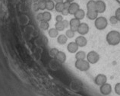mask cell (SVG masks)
<instances>
[{
    "instance_id": "1",
    "label": "cell",
    "mask_w": 120,
    "mask_h": 96,
    "mask_svg": "<svg viewBox=\"0 0 120 96\" xmlns=\"http://www.w3.org/2000/svg\"><path fill=\"white\" fill-rule=\"evenodd\" d=\"M106 42L109 45L116 46L120 44V32L118 31H110L106 37Z\"/></svg>"
},
{
    "instance_id": "2",
    "label": "cell",
    "mask_w": 120,
    "mask_h": 96,
    "mask_svg": "<svg viewBox=\"0 0 120 96\" xmlns=\"http://www.w3.org/2000/svg\"><path fill=\"white\" fill-rule=\"evenodd\" d=\"M94 25L97 30L102 31L106 28L107 25H108V21L105 17L100 16V17H97L96 20L94 21Z\"/></svg>"
},
{
    "instance_id": "3",
    "label": "cell",
    "mask_w": 120,
    "mask_h": 96,
    "mask_svg": "<svg viewBox=\"0 0 120 96\" xmlns=\"http://www.w3.org/2000/svg\"><path fill=\"white\" fill-rule=\"evenodd\" d=\"M75 66L77 69L81 72H86L90 69V63L87 60H76L75 63Z\"/></svg>"
},
{
    "instance_id": "4",
    "label": "cell",
    "mask_w": 120,
    "mask_h": 96,
    "mask_svg": "<svg viewBox=\"0 0 120 96\" xmlns=\"http://www.w3.org/2000/svg\"><path fill=\"white\" fill-rule=\"evenodd\" d=\"M86 59L90 64H95L100 60V55L96 51L92 50L87 54Z\"/></svg>"
},
{
    "instance_id": "5",
    "label": "cell",
    "mask_w": 120,
    "mask_h": 96,
    "mask_svg": "<svg viewBox=\"0 0 120 96\" xmlns=\"http://www.w3.org/2000/svg\"><path fill=\"white\" fill-rule=\"evenodd\" d=\"M100 92L103 95H109L112 92V86L109 83H105L100 86Z\"/></svg>"
},
{
    "instance_id": "6",
    "label": "cell",
    "mask_w": 120,
    "mask_h": 96,
    "mask_svg": "<svg viewBox=\"0 0 120 96\" xmlns=\"http://www.w3.org/2000/svg\"><path fill=\"white\" fill-rule=\"evenodd\" d=\"M106 82H107V77L104 74H98L95 77V79H94V83L98 86L102 85Z\"/></svg>"
},
{
    "instance_id": "7",
    "label": "cell",
    "mask_w": 120,
    "mask_h": 96,
    "mask_svg": "<svg viewBox=\"0 0 120 96\" xmlns=\"http://www.w3.org/2000/svg\"><path fill=\"white\" fill-rule=\"evenodd\" d=\"M89 29H90L89 25H88L87 23L83 22V23H81L79 26H78L77 32L80 35H85L89 32Z\"/></svg>"
},
{
    "instance_id": "8",
    "label": "cell",
    "mask_w": 120,
    "mask_h": 96,
    "mask_svg": "<svg viewBox=\"0 0 120 96\" xmlns=\"http://www.w3.org/2000/svg\"><path fill=\"white\" fill-rule=\"evenodd\" d=\"M106 9V5L105 2L102 0H98L96 1V11L98 13H103Z\"/></svg>"
},
{
    "instance_id": "9",
    "label": "cell",
    "mask_w": 120,
    "mask_h": 96,
    "mask_svg": "<svg viewBox=\"0 0 120 96\" xmlns=\"http://www.w3.org/2000/svg\"><path fill=\"white\" fill-rule=\"evenodd\" d=\"M81 23V21L75 18L71 19L70 21H69V27H70V29L74 31L75 32H76L78 31V26H79Z\"/></svg>"
},
{
    "instance_id": "10",
    "label": "cell",
    "mask_w": 120,
    "mask_h": 96,
    "mask_svg": "<svg viewBox=\"0 0 120 96\" xmlns=\"http://www.w3.org/2000/svg\"><path fill=\"white\" fill-rule=\"evenodd\" d=\"M75 43L78 44V47H83L87 45V40L86 37H84V35H80V36L76 37V39H75Z\"/></svg>"
},
{
    "instance_id": "11",
    "label": "cell",
    "mask_w": 120,
    "mask_h": 96,
    "mask_svg": "<svg viewBox=\"0 0 120 96\" xmlns=\"http://www.w3.org/2000/svg\"><path fill=\"white\" fill-rule=\"evenodd\" d=\"M78 47H78V45L76 43H75V42H70L68 44L67 50H68V51L69 53H75L78 52Z\"/></svg>"
},
{
    "instance_id": "12",
    "label": "cell",
    "mask_w": 120,
    "mask_h": 96,
    "mask_svg": "<svg viewBox=\"0 0 120 96\" xmlns=\"http://www.w3.org/2000/svg\"><path fill=\"white\" fill-rule=\"evenodd\" d=\"M78 9H80L79 5L76 2H71L70 6H69V8H68L69 15H74L75 14V12H76Z\"/></svg>"
},
{
    "instance_id": "13",
    "label": "cell",
    "mask_w": 120,
    "mask_h": 96,
    "mask_svg": "<svg viewBox=\"0 0 120 96\" xmlns=\"http://www.w3.org/2000/svg\"><path fill=\"white\" fill-rule=\"evenodd\" d=\"M98 12L97 11H87L86 13L87 18L91 21H95L96 18L98 17Z\"/></svg>"
},
{
    "instance_id": "14",
    "label": "cell",
    "mask_w": 120,
    "mask_h": 96,
    "mask_svg": "<svg viewBox=\"0 0 120 96\" xmlns=\"http://www.w3.org/2000/svg\"><path fill=\"white\" fill-rule=\"evenodd\" d=\"M56 59L60 63H64L66 61V54L63 51H59V53L56 56Z\"/></svg>"
},
{
    "instance_id": "15",
    "label": "cell",
    "mask_w": 120,
    "mask_h": 96,
    "mask_svg": "<svg viewBox=\"0 0 120 96\" xmlns=\"http://www.w3.org/2000/svg\"><path fill=\"white\" fill-rule=\"evenodd\" d=\"M85 15H86V14H85V12L83 10V9H78V10L75 12V14L74 15L75 18L78 19V20H82V19H84V18L85 17Z\"/></svg>"
},
{
    "instance_id": "16",
    "label": "cell",
    "mask_w": 120,
    "mask_h": 96,
    "mask_svg": "<svg viewBox=\"0 0 120 96\" xmlns=\"http://www.w3.org/2000/svg\"><path fill=\"white\" fill-rule=\"evenodd\" d=\"M87 11H96V1L90 0L87 3Z\"/></svg>"
},
{
    "instance_id": "17",
    "label": "cell",
    "mask_w": 120,
    "mask_h": 96,
    "mask_svg": "<svg viewBox=\"0 0 120 96\" xmlns=\"http://www.w3.org/2000/svg\"><path fill=\"white\" fill-rule=\"evenodd\" d=\"M67 40H68V37H66V35L64 34H60L57 37V42L59 43V44H61V45L65 44L67 43Z\"/></svg>"
},
{
    "instance_id": "18",
    "label": "cell",
    "mask_w": 120,
    "mask_h": 96,
    "mask_svg": "<svg viewBox=\"0 0 120 96\" xmlns=\"http://www.w3.org/2000/svg\"><path fill=\"white\" fill-rule=\"evenodd\" d=\"M86 57H87V54L84 51H78L75 54V59H76V60H85Z\"/></svg>"
},
{
    "instance_id": "19",
    "label": "cell",
    "mask_w": 120,
    "mask_h": 96,
    "mask_svg": "<svg viewBox=\"0 0 120 96\" xmlns=\"http://www.w3.org/2000/svg\"><path fill=\"white\" fill-rule=\"evenodd\" d=\"M46 8L48 11H52L55 8V3L52 0H47L46 2Z\"/></svg>"
},
{
    "instance_id": "20",
    "label": "cell",
    "mask_w": 120,
    "mask_h": 96,
    "mask_svg": "<svg viewBox=\"0 0 120 96\" xmlns=\"http://www.w3.org/2000/svg\"><path fill=\"white\" fill-rule=\"evenodd\" d=\"M48 34H49V36L52 38H55L56 37H58L59 35V31L56 29V28H51L49 29L48 31Z\"/></svg>"
},
{
    "instance_id": "21",
    "label": "cell",
    "mask_w": 120,
    "mask_h": 96,
    "mask_svg": "<svg viewBox=\"0 0 120 96\" xmlns=\"http://www.w3.org/2000/svg\"><path fill=\"white\" fill-rule=\"evenodd\" d=\"M43 21H45L49 22L52 19V15L49 12H43Z\"/></svg>"
},
{
    "instance_id": "22",
    "label": "cell",
    "mask_w": 120,
    "mask_h": 96,
    "mask_svg": "<svg viewBox=\"0 0 120 96\" xmlns=\"http://www.w3.org/2000/svg\"><path fill=\"white\" fill-rule=\"evenodd\" d=\"M55 9L56 12H62L64 9V3L63 2H58L55 5Z\"/></svg>"
},
{
    "instance_id": "23",
    "label": "cell",
    "mask_w": 120,
    "mask_h": 96,
    "mask_svg": "<svg viewBox=\"0 0 120 96\" xmlns=\"http://www.w3.org/2000/svg\"><path fill=\"white\" fill-rule=\"evenodd\" d=\"M49 22H48V21H40V28L42 30H43V31L48 30V29H49Z\"/></svg>"
},
{
    "instance_id": "24",
    "label": "cell",
    "mask_w": 120,
    "mask_h": 96,
    "mask_svg": "<svg viewBox=\"0 0 120 96\" xmlns=\"http://www.w3.org/2000/svg\"><path fill=\"white\" fill-rule=\"evenodd\" d=\"M55 27H56V28L59 31H63L65 28V26H64V24H63V23H62V21H61V22H56V24H55Z\"/></svg>"
},
{
    "instance_id": "25",
    "label": "cell",
    "mask_w": 120,
    "mask_h": 96,
    "mask_svg": "<svg viewBox=\"0 0 120 96\" xmlns=\"http://www.w3.org/2000/svg\"><path fill=\"white\" fill-rule=\"evenodd\" d=\"M58 53H59V50L56 49V48H52L49 51V56L52 57V58H56Z\"/></svg>"
},
{
    "instance_id": "26",
    "label": "cell",
    "mask_w": 120,
    "mask_h": 96,
    "mask_svg": "<svg viewBox=\"0 0 120 96\" xmlns=\"http://www.w3.org/2000/svg\"><path fill=\"white\" fill-rule=\"evenodd\" d=\"M46 1H44V0H40L38 2V7L40 8V10H44L46 8Z\"/></svg>"
},
{
    "instance_id": "27",
    "label": "cell",
    "mask_w": 120,
    "mask_h": 96,
    "mask_svg": "<svg viewBox=\"0 0 120 96\" xmlns=\"http://www.w3.org/2000/svg\"><path fill=\"white\" fill-rule=\"evenodd\" d=\"M75 32L69 28V29H68L67 31H66L65 35H66V37H67L68 38H72L75 36Z\"/></svg>"
},
{
    "instance_id": "28",
    "label": "cell",
    "mask_w": 120,
    "mask_h": 96,
    "mask_svg": "<svg viewBox=\"0 0 120 96\" xmlns=\"http://www.w3.org/2000/svg\"><path fill=\"white\" fill-rule=\"evenodd\" d=\"M109 22L111 23V24H112V25H115V24H116L119 22V21H118V19L116 18V17L115 15H113V16H111V17L109 18Z\"/></svg>"
},
{
    "instance_id": "29",
    "label": "cell",
    "mask_w": 120,
    "mask_h": 96,
    "mask_svg": "<svg viewBox=\"0 0 120 96\" xmlns=\"http://www.w3.org/2000/svg\"><path fill=\"white\" fill-rule=\"evenodd\" d=\"M114 90L116 95H120V82L116 83V85H115V88H114Z\"/></svg>"
},
{
    "instance_id": "30",
    "label": "cell",
    "mask_w": 120,
    "mask_h": 96,
    "mask_svg": "<svg viewBox=\"0 0 120 96\" xmlns=\"http://www.w3.org/2000/svg\"><path fill=\"white\" fill-rule=\"evenodd\" d=\"M115 16L116 17V18L118 19V21H120V7L118 8L115 12Z\"/></svg>"
},
{
    "instance_id": "31",
    "label": "cell",
    "mask_w": 120,
    "mask_h": 96,
    "mask_svg": "<svg viewBox=\"0 0 120 96\" xmlns=\"http://www.w3.org/2000/svg\"><path fill=\"white\" fill-rule=\"evenodd\" d=\"M37 19L39 21H43V13H38L37 15Z\"/></svg>"
},
{
    "instance_id": "32",
    "label": "cell",
    "mask_w": 120,
    "mask_h": 96,
    "mask_svg": "<svg viewBox=\"0 0 120 96\" xmlns=\"http://www.w3.org/2000/svg\"><path fill=\"white\" fill-rule=\"evenodd\" d=\"M56 22H61L63 21V17H62V15H57L56 17Z\"/></svg>"
},
{
    "instance_id": "33",
    "label": "cell",
    "mask_w": 120,
    "mask_h": 96,
    "mask_svg": "<svg viewBox=\"0 0 120 96\" xmlns=\"http://www.w3.org/2000/svg\"><path fill=\"white\" fill-rule=\"evenodd\" d=\"M63 3H64V8L68 9L69 8V6H70V5H71V2L65 1V2H64Z\"/></svg>"
},
{
    "instance_id": "34",
    "label": "cell",
    "mask_w": 120,
    "mask_h": 96,
    "mask_svg": "<svg viewBox=\"0 0 120 96\" xmlns=\"http://www.w3.org/2000/svg\"><path fill=\"white\" fill-rule=\"evenodd\" d=\"M62 15H64V16H66V15H69V12H68V9H66V8H64L63 9V11L61 12Z\"/></svg>"
},
{
    "instance_id": "35",
    "label": "cell",
    "mask_w": 120,
    "mask_h": 96,
    "mask_svg": "<svg viewBox=\"0 0 120 96\" xmlns=\"http://www.w3.org/2000/svg\"><path fill=\"white\" fill-rule=\"evenodd\" d=\"M62 23H63V24H64V26H65V28L69 27V21L68 20H63Z\"/></svg>"
},
{
    "instance_id": "36",
    "label": "cell",
    "mask_w": 120,
    "mask_h": 96,
    "mask_svg": "<svg viewBox=\"0 0 120 96\" xmlns=\"http://www.w3.org/2000/svg\"><path fill=\"white\" fill-rule=\"evenodd\" d=\"M33 8H34V10L35 11V12H37L38 10H40V8L38 7V4H37V3H35V4L34 5Z\"/></svg>"
},
{
    "instance_id": "37",
    "label": "cell",
    "mask_w": 120,
    "mask_h": 96,
    "mask_svg": "<svg viewBox=\"0 0 120 96\" xmlns=\"http://www.w3.org/2000/svg\"><path fill=\"white\" fill-rule=\"evenodd\" d=\"M56 2V3H58V2H64V0H55Z\"/></svg>"
},
{
    "instance_id": "38",
    "label": "cell",
    "mask_w": 120,
    "mask_h": 96,
    "mask_svg": "<svg viewBox=\"0 0 120 96\" xmlns=\"http://www.w3.org/2000/svg\"><path fill=\"white\" fill-rule=\"evenodd\" d=\"M65 1H67V2H74V0H65Z\"/></svg>"
},
{
    "instance_id": "39",
    "label": "cell",
    "mask_w": 120,
    "mask_h": 96,
    "mask_svg": "<svg viewBox=\"0 0 120 96\" xmlns=\"http://www.w3.org/2000/svg\"><path fill=\"white\" fill-rule=\"evenodd\" d=\"M32 2H34V3H36V2H39V0H31Z\"/></svg>"
}]
</instances>
